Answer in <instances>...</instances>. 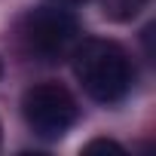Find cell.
Returning <instances> with one entry per match:
<instances>
[{
  "label": "cell",
  "instance_id": "3957f363",
  "mask_svg": "<svg viewBox=\"0 0 156 156\" xmlns=\"http://www.w3.org/2000/svg\"><path fill=\"white\" fill-rule=\"evenodd\" d=\"M22 34H25V43L31 52H37L43 58H58L76 37V19L64 9L40 6L25 19Z\"/></svg>",
  "mask_w": 156,
  "mask_h": 156
},
{
  "label": "cell",
  "instance_id": "8992f818",
  "mask_svg": "<svg viewBox=\"0 0 156 156\" xmlns=\"http://www.w3.org/2000/svg\"><path fill=\"white\" fill-rule=\"evenodd\" d=\"M61 3H67V6H80V3H89V0H61Z\"/></svg>",
  "mask_w": 156,
  "mask_h": 156
},
{
  "label": "cell",
  "instance_id": "6da1fadb",
  "mask_svg": "<svg viewBox=\"0 0 156 156\" xmlns=\"http://www.w3.org/2000/svg\"><path fill=\"white\" fill-rule=\"evenodd\" d=\"M73 73L89 98L110 104L132 86V67L126 52L110 40H83L73 49Z\"/></svg>",
  "mask_w": 156,
  "mask_h": 156
},
{
  "label": "cell",
  "instance_id": "7a4b0ae2",
  "mask_svg": "<svg viewBox=\"0 0 156 156\" xmlns=\"http://www.w3.org/2000/svg\"><path fill=\"white\" fill-rule=\"evenodd\" d=\"M22 110H25L28 126L40 138H61L76 122V101L58 83H40V86L28 89Z\"/></svg>",
  "mask_w": 156,
  "mask_h": 156
},
{
  "label": "cell",
  "instance_id": "5b68a950",
  "mask_svg": "<svg viewBox=\"0 0 156 156\" xmlns=\"http://www.w3.org/2000/svg\"><path fill=\"white\" fill-rule=\"evenodd\" d=\"M141 3H144V0H122V9H126V12H132V16H135V12H138V6H141Z\"/></svg>",
  "mask_w": 156,
  "mask_h": 156
},
{
  "label": "cell",
  "instance_id": "277c9868",
  "mask_svg": "<svg viewBox=\"0 0 156 156\" xmlns=\"http://www.w3.org/2000/svg\"><path fill=\"white\" fill-rule=\"evenodd\" d=\"M86 153H92V150H107V153H126L122 150V144H116V141H107V138H95V141H89L86 147H83Z\"/></svg>",
  "mask_w": 156,
  "mask_h": 156
}]
</instances>
